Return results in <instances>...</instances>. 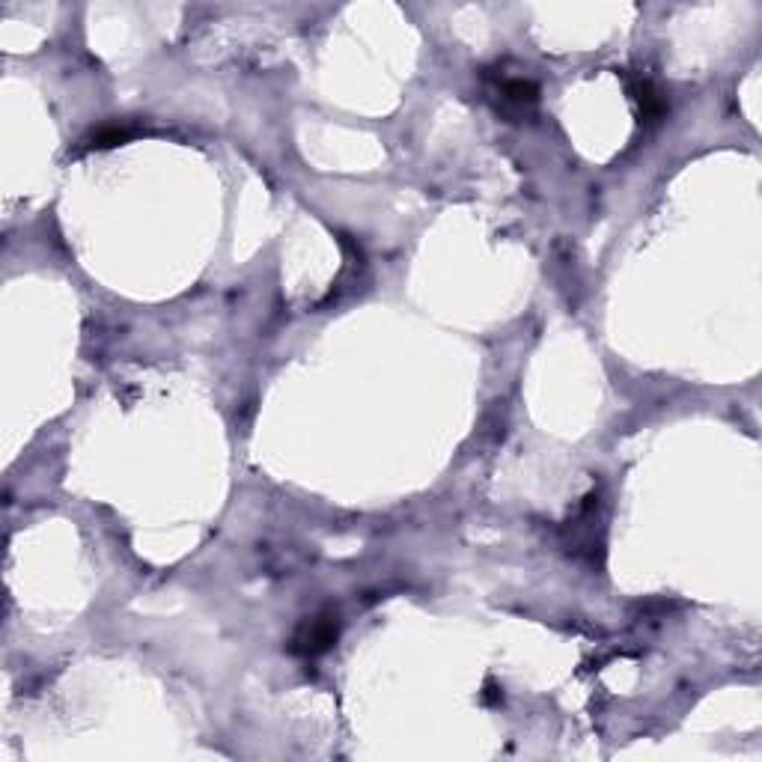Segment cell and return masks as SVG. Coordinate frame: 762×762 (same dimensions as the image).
<instances>
[{"label":"cell","instance_id":"4","mask_svg":"<svg viewBox=\"0 0 762 762\" xmlns=\"http://www.w3.org/2000/svg\"><path fill=\"white\" fill-rule=\"evenodd\" d=\"M498 96H501L504 114H524L527 108L539 102V87L524 78H507L498 84Z\"/></svg>","mask_w":762,"mask_h":762},{"label":"cell","instance_id":"1","mask_svg":"<svg viewBox=\"0 0 762 762\" xmlns=\"http://www.w3.org/2000/svg\"><path fill=\"white\" fill-rule=\"evenodd\" d=\"M566 548L578 560H590L596 566V554L605 551V518H602V498H584L581 509L566 524Z\"/></svg>","mask_w":762,"mask_h":762},{"label":"cell","instance_id":"2","mask_svg":"<svg viewBox=\"0 0 762 762\" xmlns=\"http://www.w3.org/2000/svg\"><path fill=\"white\" fill-rule=\"evenodd\" d=\"M340 637V617L337 611H322L316 617H307L298 632L292 637V652L301 655V658H316L322 652H328Z\"/></svg>","mask_w":762,"mask_h":762},{"label":"cell","instance_id":"5","mask_svg":"<svg viewBox=\"0 0 762 762\" xmlns=\"http://www.w3.org/2000/svg\"><path fill=\"white\" fill-rule=\"evenodd\" d=\"M134 137V128L128 126H102L87 137V149H111Z\"/></svg>","mask_w":762,"mask_h":762},{"label":"cell","instance_id":"3","mask_svg":"<svg viewBox=\"0 0 762 762\" xmlns=\"http://www.w3.org/2000/svg\"><path fill=\"white\" fill-rule=\"evenodd\" d=\"M629 96L635 102L637 117L643 126H658L667 114V102L664 96L658 93V87L646 78H637L635 84H629Z\"/></svg>","mask_w":762,"mask_h":762}]
</instances>
